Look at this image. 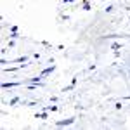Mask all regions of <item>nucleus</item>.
I'll return each mask as SVG.
<instances>
[{
	"label": "nucleus",
	"instance_id": "nucleus-1",
	"mask_svg": "<svg viewBox=\"0 0 130 130\" xmlns=\"http://www.w3.org/2000/svg\"><path fill=\"white\" fill-rule=\"evenodd\" d=\"M75 121H76V118H75V116H71V118H66V120L56 121V127H68V125H73Z\"/></svg>",
	"mask_w": 130,
	"mask_h": 130
},
{
	"label": "nucleus",
	"instance_id": "nucleus-2",
	"mask_svg": "<svg viewBox=\"0 0 130 130\" xmlns=\"http://www.w3.org/2000/svg\"><path fill=\"white\" fill-rule=\"evenodd\" d=\"M24 82H5V83H2V89H14V87H18V85H23Z\"/></svg>",
	"mask_w": 130,
	"mask_h": 130
},
{
	"label": "nucleus",
	"instance_id": "nucleus-3",
	"mask_svg": "<svg viewBox=\"0 0 130 130\" xmlns=\"http://www.w3.org/2000/svg\"><path fill=\"white\" fill-rule=\"evenodd\" d=\"M52 71H56V64H52V66H49V68L42 70V71H40V76H42V78H45V76H47V75H50Z\"/></svg>",
	"mask_w": 130,
	"mask_h": 130
},
{
	"label": "nucleus",
	"instance_id": "nucleus-4",
	"mask_svg": "<svg viewBox=\"0 0 130 130\" xmlns=\"http://www.w3.org/2000/svg\"><path fill=\"white\" fill-rule=\"evenodd\" d=\"M42 80H43V78H42L40 75H38V76H33V78H28V80H24V83H42Z\"/></svg>",
	"mask_w": 130,
	"mask_h": 130
},
{
	"label": "nucleus",
	"instance_id": "nucleus-5",
	"mask_svg": "<svg viewBox=\"0 0 130 130\" xmlns=\"http://www.w3.org/2000/svg\"><path fill=\"white\" fill-rule=\"evenodd\" d=\"M47 113H49V111H42V113H37V115H35V118H37V120H47V116H49Z\"/></svg>",
	"mask_w": 130,
	"mask_h": 130
},
{
	"label": "nucleus",
	"instance_id": "nucleus-6",
	"mask_svg": "<svg viewBox=\"0 0 130 130\" xmlns=\"http://www.w3.org/2000/svg\"><path fill=\"white\" fill-rule=\"evenodd\" d=\"M42 109H43V111H49V113H50V111H57V109H59V106H43Z\"/></svg>",
	"mask_w": 130,
	"mask_h": 130
},
{
	"label": "nucleus",
	"instance_id": "nucleus-7",
	"mask_svg": "<svg viewBox=\"0 0 130 130\" xmlns=\"http://www.w3.org/2000/svg\"><path fill=\"white\" fill-rule=\"evenodd\" d=\"M28 61V57L26 56H23V57H16V59H12L10 62H26Z\"/></svg>",
	"mask_w": 130,
	"mask_h": 130
},
{
	"label": "nucleus",
	"instance_id": "nucleus-8",
	"mask_svg": "<svg viewBox=\"0 0 130 130\" xmlns=\"http://www.w3.org/2000/svg\"><path fill=\"white\" fill-rule=\"evenodd\" d=\"M18 102H21V97H14V99L9 101V106H16Z\"/></svg>",
	"mask_w": 130,
	"mask_h": 130
},
{
	"label": "nucleus",
	"instance_id": "nucleus-9",
	"mask_svg": "<svg viewBox=\"0 0 130 130\" xmlns=\"http://www.w3.org/2000/svg\"><path fill=\"white\" fill-rule=\"evenodd\" d=\"M82 9H83V10H90V4H89V0H85V2H83Z\"/></svg>",
	"mask_w": 130,
	"mask_h": 130
},
{
	"label": "nucleus",
	"instance_id": "nucleus-10",
	"mask_svg": "<svg viewBox=\"0 0 130 130\" xmlns=\"http://www.w3.org/2000/svg\"><path fill=\"white\" fill-rule=\"evenodd\" d=\"M120 47H121V45L118 43V42H113V43H111V49H113V50H118Z\"/></svg>",
	"mask_w": 130,
	"mask_h": 130
},
{
	"label": "nucleus",
	"instance_id": "nucleus-11",
	"mask_svg": "<svg viewBox=\"0 0 130 130\" xmlns=\"http://www.w3.org/2000/svg\"><path fill=\"white\" fill-rule=\"evenodd\" d=\"M73 89H75V85L71 83V85H68V87H64V89H62V92H71Z\"/></svg>",
	"mask_w": 130,
	"mask_h": 130
},
{
	"label": "nucleus",
	"instance_id": "nucleus-12",
	"mask_svg": "<svg viewBox=\"0 0 130 130\" xmlns=\"http://www.w3.org/2000/svg\"><path fill=\"white\" fill-rule=\"evenodd\" d=\"M10 38H12V40H16V38H19V35H18V31H10Z\"/></svg>",
	"mask_w": 130,
	"mask_h": 130
},
{
	"label": "nucleus",
	"instance_id": "nucleus-13",
	"mask_svg": "<svg viewBox=\"0 0 130 130\" xmlns=\"http://www.w3.org/2000/svg\"><path fill=\"white\" fill-rule=\"evenodd\" d=\"M104 10H106V12H113V10H115V7H113V5H108Z\"/></svg>",
	"mask_w": 130,
	"mask_h": 130
},
{
	"label": "nucleus",
	"instance_id": "nucleus-14",
	"mask_svg": "<svg viewBox=\"0 0 130 130\" xmlns=\"http://www.w3.org/2000/svg\"><path fill=\"white\" fill-rule=\"evenodd\" d=\"M64 2H66V4H71V2H73V0H64Z\"/></svg>",
	"mask_w": 130,
	"mask_h": 130
},
{
	"label": "nucleus",
	"instance_id": "nucleus-15",
	"mask_svg": "<svg viewBox=\"0 0 130 130\" xmlns=\"http://www.w3.org/2000/svg\"><path fill=\"white\" fill-rule=\"evenodd\" d=\"M127 99H130V95H128V97H127Z\"/></svg>",
	"mask_w": 130,
	"mask_h": 130
}]
</instances>
